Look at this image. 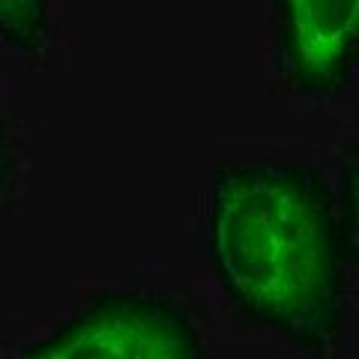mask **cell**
<instances>
[{
    "label": "cell",
    "mask_w": 359,
    "mask_h": 359,
    "mask_svg": "<svg viewBox=\"0 0 359 359\" xmlns=\"http://www.w3.org/2000/svg\"><path fill=\"white\" fill-rule=\"evenodd\" d=\"M207 252L224 297L249 323L323 356L344 330V237L320 168L219 165Z\"/></svg>",
    "instance_id": "obj_1"
},
{
    "label": "cell",
    "mask_w": 359,
    "mask_h": 359,
    "mask_svg": "<svg viewBox=\"0 0 359 359\" xmlns=\"http://www.w3.org/2000/svg\"><path fill=\"white\" fill-rule=\"evenodd\" d=\"M15 359H207L195 320L174 299L108 290Z\"/></svg>",
    "instance_id": "obj_2"
},
{
    "label": "cell",
    "mask_w": 359,
    "mask_h": 359,
    "mask_svg": "<svg viewBox=\"0 0 359 359\" xmlns=\"http://www.w3.org/2000/svg\"><path fill=\"white\" fill-rule=\"evenodd\" d=\"M276 66L309 99L339 96L359 63V0H273Z\"/></svg>",
    "instance_id": "obj_3"
},
{
    "label": "cell",
    "mask_w": 359,
    "mask_h": 359,
    "mask_svg": "<svg viewBox=\"0 0 359 359\" xmlns=\"http://www.w3.org/2000/svg\"><path fill=\"white\" fill-rule=\"evenodd\" d=\"M48 9L51 0H0V39L30 57H42L51 33Z\"/></svg>",
    "instance_id": "obj_4"
},
{
    "label": "cell",
    "mask_w": 359,
    "mask_h": 359,
    "mask_svg": "<svg viewBox=\"0 0 359 359\" xmlns=\"http://www.w3.org/2000/svg\"><path fill=\"white\" fill-rule=\"evenodd\" d=\"M339 222H341V237L344 252L359 273V144L341 156L339 168Z\"/></svg>",
    "instance_id": "obj_5"
},
{
    "label": "cell",
    "mask_w": 359,
    "mask_h": 359,
    "mask_svg": "<svg viewBox=\"0 0 359 359\" xmlns=\"http://www.w3.org/2000/svg\"><path fill=\"white\" fill-rule=\"evenodd\" d=\"M15 177H18L15 150H13V141H9L6 123L0 120V198H4V195L9 192V189L15 186Z\"/></svg>",
    "instance_id": "obj_6"
}]
</instances>
